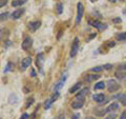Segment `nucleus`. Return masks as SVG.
I'll return each instance as SVG.
<instances>
[{
    "label": "nucleus",
    "mask_w": 126,
    "mask_h": 119,
    "mask_svg": "<svg viewBox=\"0 0 126 119\" xmlns=\"http://www.w3.org/2000/svg\"><path fill=\"white\" fill-rule=\"evenodd\" d=\"M106 86H107V90L110 93H115L120 89V84L115 79H109V80L106 82Z\"/></svg>",
    "instance_id": "obj_1"
},
{
    "label": "nucleus",
    "mask_w": 126,
    "mask_h": 119,
    "mask_svg": "<svg viewBox=\"0 0 126 119\" xmlns=\"http://www.w3.org/2000/svg\"><path fill=\"white\" fill-rule=\"evenodd\" d=\"M84 15V6L81 2L77 4V17H76V24H79L80 21L82 20V17Z\"/></svg>",
    "instance_id": "obj_2"
},
{
    "label": "nucleus",
    "mask_w": 126,
    "mask_h": 119,
    "mask_svg": "<svg viewBox=\"0 0 126 119\" xmlns=\"http://www.w3.org/2000/svg\"><path fill=\"white\" fill-rule=\"evenodd\" d=\"M84 99L85 98H81V97H76V99L72 102V108L75 110L81 109L84 105Z\"/></svg>",
    "instance_id": "obj_3"
},
{
    "label": "nucleus",
    "mask_w": 126,
    "mask_h": 119,
    "mask_svg": "<svg viewBox=\"0 0 126 119\" xmlns=\"http://www.w3.org/2000/svg\"><path fill=\"white\" fill-rule=\"evenodd\" d=\"M79 51V38H75L74 42L72 44V49H70V57H75Z\"/></svg>",
    "instance_id": "obj_4"
},
{
    "label": "nucleus",
    "mask_w": 126,
    "mask_h": 119,
    "mask_svg": "<svg viewBox=\"0 0 126 119\" xmlns=\"http://www.w3.org/2000/svg\"><path fill=\"white\" fill-rule=\"evenodd\" d=\"M66 78H67V73H64V75H62V77L59 79V81L56 83V85H55V91H59L62 88L66 80Z\"/></svg>",
    "instance_id": "obj_5"
},
{
    "label": "nucleus",
    "mask_w": 126,
    "mask_h": 119,
    "mask_svg": "<svg viewBox=\"0 0 126 119\" xmlns=\"http://www.w3.org/2000/svg\"><path fill=\"white\" fill-rule=\"evenodd\" d=\"M32 44H33V39H32L31 37H26L24 40H23L22 44H21V47H22V50L27 51L32 46Z\"/></svg>",
    "instance_id": "obj_6"
},
{
    "label": "nucleus",
    "mask_w": 126,
    "mask_h": 119,
    "mask_svg": "<svg viewBox=\"0 0 126 119\" xmlns=\"http://www.w3.org/2000/svg\"><path fill=\"white\" fill-rule=\"evenodd\" d=\"M89 23L94 27H97L99 31H103V30H105L106 27H107V25L104 24V23H101L100 21H89Z\"/></svg>",
    "instance_id": "obj_7"
},
{
    "label": "nucleus",
    "mask_w": 126,
    "mask_h": 119,
    "mask_svg": "<svg viewBox=\"0 0 126 119\" xmlns=\"http://www.w3.org/2000/svg\"><path fill=\"white\" fill-rule=\"evenodd\" d=\"M41 25V22L40 21H32L29 23V29L32 31V32H35L37 31L39 27Z\"/></svg>",
    "instance_id": "obj_8"
},
{
    "label": "nucleus",
    "mask_w": 126,
    "mask_h": 119,
    "mask_svg": "<svg viewBox=\"0 0 126 119\" xmlns=\"http://www.w3.org/2000/svg\"><path fill=\"white\" fill-rule=\"evenodd\" d=\"M31 63H32V58H31V57L24 58V59L22 60V62H21V67H22V70H23V71L26 70L27 67L31 65Z\"/></svg>",
    "instance_id": "obj_9"
},
{
    "label": "nucleus",
    "mask_w": 126,
    "mask_h": 119,
    "mask_svg": "<svg viewBox=\"0 0 126 119\" xmlns=\"http://www.w3.org/2000/svg\"><path fill=\"white\" fill-rule=\"evenodd\" d=\"M93 99L98 103H102L105 99V95L104 94H94L93 96Z\"/></svg>",
    "instance_id": "obj_10"
},
{
    "label": "nucleus",
    "mask_w": 126,
    "mask_h": 119,
    "mask_svg": "<svg viewBox=\"0 0 126 119\" xmlns=\"http://www.w3.org/2000/svg\"><path fill=\"white\" fill-rule=\"evenodd\" d=\"M37 65L38 67L40 69V71H42V65H43V62H44V55H43L42 53L39 54L37 56Z\"/></svg>",
    "instance_id": "obj_11"
},
{
    "label": "nucleus",
    "mask_w": 126,
    "mask_h": 119,
    "mask_svg": "<svg viewBox=\"0 0 126 119\" xmlns=\"http://www.w3.org/2000/svg\"><path fill=\"white\" fill-rule=\"evenodd\" d=\"M24 13V10L23 9H18V10H16L15 12H13V14H12V18L13 19H18V18H20L21 17V15Z\"/></svg>",
    "instance_id": "obj_12"
},
{
    "label": "nucleus",
    "mask_w": 126,
    "mask_h": 119,
    "mask_svg": "<svg viewBox=\"0 0 126 119\" xmlns=\"http://www.w3.org/2000/svg\"><path fill=\"white\" fill-rule=\"evenodd\" d=\"M119 109V103H117V102H112V103H110L107 108H106V113L107 112H112V111H116Z\"/></svg>",
    "instance_id": "obj_13"
},
{
    "label": "nucleus",
    "mask_w": 126,
    "mask_h": 119,
    "mask_svg": "<svg viewBox=\"0 0 126 119\" xmlns=\"http://www.w3.org/2000/svg\"><path fill=\"white\" fill-rule=\"evenodd\" d=\"M58 96H59V93H58V92H56V95H55V96H53L52 98L48 99V100L46 101V103H45V105H44V106H45V109H49V106L52 105L53 102H54V101L58 98Z\"/></svg>",
    "instance_id": "obj_14"
},
{
    "label": "nucleus",
    "mask_w": 126,
    "mask_h": 119,
    "mask_svg": "<svg viewBox=\"0 0 126 119\" xmlns=\"http://www.w3.org/2000/svg\"><path fill=\"white\" fill-rule=\"evenodd\" d=\"M115 98L119 99V100L121 101V103L123 104V105H126V93L120 94V95H117V96H115Z\"/></svg>",
    "instance_id": "obj_15"
},
{
    "label": "nucleus",
    "mask_w": 126,
    "mask_h": 119,
    "mask_svg": "<svg viewBox=\"0 0 126 119\" xmlns=\"http://www.w3.org/2000/svg\"><path fill=\"white\" fill-rule=\"evenodd\" d=\"M27 1V0H13V2H12V5L13 6H21L23 5L24 3Z\"/></svg>",
    "instance_id": "obj_16"
},
{
    "label": "nucleus",
    "mask_w": 126,
    "mask_h": 119,
    "mask_svg": "<svg viewBox=\"0 0 126 119\" xmlns=\"http://www.w3.org/2000/svg\"><path fill=\"white\" fill-rule=\"evenodd\" d=\"M99 78H100L99 75H88V76L85 78V81H87V82H92V81L96 80V79H99Z\"/></svg>",
    "instance_id": "obj_17"
},
{
    "label": "nucleus",
    "mask_w": 126,
    "mask_h": 119,
    "mask_svg": "<svg viewBox=\"0 0 126 119\" xmlns=\"http://www.w3.org/2000/svg\"><path fill=\"white\" fill-rule=\"evenodd\" d=\"M105 88V83L103 81H100V82H97V84H94V90H102V89H104Z\"/></svg>",
    "instance_id": "obj_18"
},
{
    "label": "nucleus",
    "mask_w": 126,
    "mask_h": 119,
    "mask_svg": "<svg viewBox=\"0 0 126 119\" xmlns=\"http://www.w3.org/2000/svg\"><path fill=\"white\" fill-rule=\"evenodd\" d=\"M88 89L87 88H85V89H83L81 91V92H79V94L77 95V97H81V98H85V96H86V94L88 93Z\"/></svg>",
    "instance_id": "obj_19"
},
{
    "label": "nucleus",
    "mask_w": 126,
    "mask_h": 119,
    "mask_svg": "<svg viewBox=\"0 0 126 119\" xmlns=\"http://www.w3.org/2000/svg\"><path fill=\"white\" fill-rule=\"evenodd\" d=\"M80 88H81V83H76V84L69 90V93H76L78 90H80Z\"/></svg>",
    "instance_id": "obj_20"
},
{
    "label": "nucleus",
    "mask_w": 126,
    "mask_h": 119,
    "mask_svg": "<svg viewBox=\"0 0 126 119\" xmlns=\"http://www.w3.org/2000/svg\"><path fill=\"white\" fill-rule=\"evenodd\" d=\"M116 76H117V78L118 79H122V80H124V79L126 78V74L124 73V72H117L116 73Z\"/></svg>",
    "instance_id": "obj_21"
},
{
    "label": "nucleus",
    "mask_w": 126,
    "mask_h": 119,
    "mask_svg": "<svg viewBox=\"0 0 126 119\" xmlns=\"http://www.w3.org/2000/svg\"><path fill=\"white\" fill-rule=\"evenodd\" d=\"M117 39L118 40H126V32H124V33H120L117 35Z\"/></svg>",
    "instance_id": "obj_22"
},
{
    "label": "nucleus",
    "mask_w": 126,
    "mask_h": 119,
    "mask_svg": "<svg viewBox=\"0 0 126 119\" xmlns=\"http://www.w3.org/2000/svg\"><path fill=\"white\" fill-rule=\"evenodd\" d=\"M7 16H9V13H2V14H0V22H3L4 20H6Z\"/></svg>",
    "instance_id": "obj_23"
},
{
    "label": "nucleus",
    "mask_w": 126,
    "mask_h": 119,
    "mask_svg": "<svg viewBox=\"0 0 126 119\" xmlns=\"http://www.w3.org/2000/svg\"><path fill=\"white\" fill-rule=\"evenodd\" d=\"M62 11H63V5L61 4V3H58V4H57V13L61 14Z\"/></svg>",
    "instance_id": "obj_24"
},
{
    "label": "nucleus",
    "mask_w": 126,
    "mask_h": 119,
    "mask_svg": "<svg viewBox=\"0 0 126 119\" xmlns=\"http://www.w3.org/2000/svg\"><path fill=\"white\" fill-rule=\"evenodd\" d=\"M90 71H92V72H101V71H102V67H101V66H94V67H93V69L90 70Z\"/></svg>",
    "instance_id": "obj_25"
},
{
    "label": "nucleus",
    "mask_w": 126,
    "mask_h": 119,
    "mask_svg": "<svg viewBox=\"0 0 126 119\" xmlns=\"http://www.w3.org/2000/svg\"><path fill=\"white\" fill-rule=\"evenodd\" d=\"M116 117H117V115L115 113H111V114H109L105 119H116Z\"/></svg>",
    "instance_id": "obj_26"
},
{
    "label": "nucleus",
    "mask_w": 126,
    "mask_h": 119,
    "mask_svg": "<svg viewBox=\"0 0 126 119\" xmlns=\"http://www.w3.org/2000/svg\"><path fill=\"white\" fill-rule=\"evenodd\" d=\"M12 66H13V64L10 62V63H7V66H6V69H5V72H9V71L12 70Z\"/></svg>",
    "instance_id": "obj_27"
},
{
    "label": "nucleus",
    "mask_w": 126,
    "mask_h": 119,
    "mask_svg": "<svg viewBox=\"0 0 126 119\" xmlns=\"http://www.w3.org/2000/svg\"><path fill=\"white\" fill-rule=\"evenodd\" d=\"M7 2V0H0V7H2L3 5H5Z\"/></svg>",
    "instance_id": "obj_28"
},
{
    "label": "nucleus",
    "mask_w": 126,
    "mask_h": 119,
    "mask_svg": "<svg viewBox=\"0 0 126 119\" xmlns=\"http://www.w3.org/2000/svg\"><path fill=\"white\" fill-rule=\"evenodd\" d=\"M120 119H126V111H124V112L121 114V116H120Z\"/></svg>",
    "instance_id": "obj_29"
},
{
    "label": "nucleus",
    "mask_w": 126,
    "mask_h": 119,
    "mask_svg": "<svg viewBox=\"0 0 126 119\" xmlns=\"http://www.w3.org/2000/svg\"><path fill=\"white\" fill-rule=\"evenodd\" d=\"M103 67H104L105 70H110L112 67V65L111 64H105V65H103Z\"/></svg>",
    "instance_id": "obj_30"
},
{
    "label": "nucleus",
    "mask_w": 126,
    "mask_h": 119,
    "mask_svg": "<svg viewBox=\"0 0 126 119\" xmlns=\"http://www.w3.org/2000/svg\"><path fill=\"white\" fill-rule=\"evenodd\" d=\"M112 21L115 22V23H118V22H121V21H122V19H121V18H115Z\"/></svg>",
    "instance_id": "obj_31"
},
{
    "label": "nucleus",
    "mask_w": 126,
    "mask_h": 119,
    "mask_svg": "<svg viewBox=\"0 0 126 119\" xmlns=\"http://www.w3.org/2000/svg\"><path fill=\"white\" fill-rule=\"evenodd\" d=\"M33 100H34V99H33V98H31V99H29V100H27V101H29V102H27V104H26V106H29V105H31L32 103H33Z\"/></svg>",
    "instance_id": "obj_32"
},
{
    "label": "nucleus",
    "mask_w": 126,
    "mask_h": 119,
    "mask_svg": "<svg viewBox=\"0 0 126 119\" xmlns=\"http://www.w3.org/2000/svg\"><path fill=\"white\" fill-rule=\"evenodd\" d=\"M120 70H126V63H124V64L120 65Z\"/></svg>",
    "instance_id": "obj_33"
},
{
    "label": "nucleus",
    "mask_w": 126,
    "mask_h": 119,
    "mask_svg": "<svg viewBox=\"0 0 126 119\" xmlns=\"http://www.w3.org/2000/svg\"><path fill=\"white\" fill-rule=\"evenodd\" d=\"M27 117H29V115H27V114H24V115H23V116H22L20 119H26Z\"/></svg>",
    "instance_id": "obj_34"
},
{
    "label": "nucleus",
    "mask_w": 126,
    "mask_h": 119,
    "mask_svg": "<svg viewBox=\"0 0 126 119\" xmlns=\"http://www.w3.org/2000/svg\"><path fill=\"white\" fill-rule=\"evenodd\" d=\"M78 117H79V114H76V115H75V116H74L72 119H78Z\"/></svg>",
    "instance_id": "obj_35"
},
{
    "label": "nucleus",
    "mask_w": 126,
    "mask_h": 119,
    "mask_svg": "<svg viewBox=\"0 0 126 119\" xmlns=\"http://www.w3.org/2000/svg\"><path fill=\"white\" fill-rule=\"evenodd\" d=\"M32 75H33V77H35V72L34 71H32Z\"/></svg>",
    "instance_id": "obj_36"
},
{
    "label": "nucleus",
    "mask_w": 126,
    "mask_h": 119,
    "mask_svg": "<svg viewBox=\"0 0 126 119\" xmlns=\"http://www.w3.org/2000/svg\"><path fill=\"white\" fill-rule=\"evenodd\" d=\"M86 119H97V118H94V117H87Z\"/></svg>",
    "instance_id": "obj_37"
},
{
    "label": "nucleus",
    "mask_w": 126,
    "mask_h": 119,
    "mask_svg": "<svg viewBox=\"0 0 126 119\" xmlns=\"http://www.w3.org/2000/svg\"><path fill=\"white\" fill-rule=\"evenodd\" d=\"M109 1H110V2H116L117 0H109Z\"/></svg>",
    "instance_id": "obj_38"
},
{
    "label": "nucleus",
    "mask_w": 126,
    "mask_h": 119,
    "mask_svg": "<svg viewBox=\"0 0 126 119\" xmlns=\"http://www.w3.org/2000/svg\"><path fill=\"white\" fill-rule=\"evenodd\" d=\"M96 1H98V0H90V2H96Z\"/></svg>",
    "instance_id": "obj_39"
}]
</instances>
